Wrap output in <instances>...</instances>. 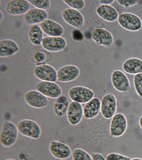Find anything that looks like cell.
Here are the masks:
<instances>
[{"label":"cell","mask_w":142,"mask_h":160,"mask_svg":"<svg viewBox=\"0 0 142 160\" xmlns=\"http://www.w3.org/2000/svg\"><path fill=\"white\" fill-rule=\"evenodd\" d=\"M131 160H142V158H134L131 159Z\"/></svg>","instance_id":"37"},{"label":"cell","mask_w":142,"mask_h":160,"mask_svg":"<svg viewBox=\"0 0 142 160\" xmlns=\"http://www.w3.org/2000/svg\"><path fill=\"white\" fill-rule=\"evenodd\" d=\"M63 2L71 8L77 10H82L85 6L83 0H64Z\"/></svg>","instance_id":"28"},{"label":"cell","mask_w":142,"mask_h":160,"mask_svg":"<svg viewBox=\"0 0 142 160\" xmlns=\"http://www.w3.org/2000/svg\"><path fill=\"white\" fill-rule=\"evenodd\" d=\"M62 17L67 24L76 28L82 27L84 24L83 15L78 10L72 8H66L63 10Z\"/></svg>","instance_id":"10"},{"label":"cell","mask_w":142,"mask_h":160,"mask_svg":"<svg viewBox=\"0 0 142 160\" xmlns=\"http://www.w3.org/2000/svg\"><path fill=\"white\" fill-rule=\"evenodd\" d=\"M117 109V100L113 94L109 93L103 96L101 100V113L106 119H110L115 116Z\"/></svg>","instance_id":"5"},{"label":"cell","mask_w":142,"mask_h":160,"mask_svg":"<svg viewBox=\"0 0 142 160\" xmlns=\"http://www.w3.org/2000/svg\"><path fill=\"white\" fill-rule=\"evenodd\" d=\"M40 27L43 32L49 37H61L64 32L62 26L51 19L45 20L40 23Z\"/></svg>","instance_id":"19"},{"label":"cell","mask_w":142,"mask_h":160,"mask_svg":"<svg viewBox=\"0 0 142 160\" xmlns=\"http://www.w3.org/2000/svg\"><path fill=\"white\" fill-rule=\"evenodd\" d=\"M72 156L73 160H93L91 155L86 151L80 148L74 149Z\"/></svg>","instance_id":"26"},{"label":"cell","mask_w":142,"mask_h":160,"mask_svg":"<svg viewBox=\"0 0 142 160\" xmlns=\"http://www.w3.org/2000/svg\"><path fill=\"white\" fill-rule=\"evenodd\" d=\"M92 39L97 44L105 47L112 46L114 42L113 36L109 31L102 28H96L92 30Z\"/></svg>","instance_id":"11"},{"label":"cell","mask_w":142,"mask_h":160,"mask_svg":"<svg viewBox=\"0 0 142 160\" xmlns=\"http://www.w3.org/2000/svg\"><path fill=\"white\" fill-rule=\"evenodd\" d=\"M111 81L115 89L122 93L130 90V83L127 76L120 70H115L111 76Z\"/></svg>","instance_id":"13"},{"label":"cell","mask_w":142,"mask_h":160,"mask_svg":"<svg viewBox=\"0 0 142 160\" xmlns=\"http://www.w3.org/2000/svg\"><path fill=\"white\" fill-rule=\"evenodd\" d=\"M57 80L60 82H68L74 81L80 76V71L75 65H65L58 70Z\"/></svg>","instance_id":"14"},{"label":"cell","mask_w":142,"mask_h":160,"mask_svg":"<svg viewBox=\"0 0 142 160\" xmlns=\"http://www.w3.org/2000/svg\"><path fill=\"white\" fill-rule=\"evenodd\" d=\"M19 51L17 43L11 39H6L0 41V57H7L16 54Z\"/></svg>","instance_id":"22"},{"label":"cell","mask_w":142,"mask_h":160,"mask_svg":"<svg viewBox=\"0 0 142 160\" xmlns=\"http://www.w3.org/2000/svg\"><path fill=\"white\" fill-rule=\"evenodd\" d=\"M24 98L28 105L38 109L45 108L49 102L47 98L37 90L28 91L24 95Z\"/></svg>","instance_id":"9"},{"label":"cell","mask_w":142,"mask_h":160,"mask_svg":"<svg viewBox=\"0 0 142 160\" xmlns=\"http://www.w3.org/2000/svg\"><path fill=\"white\" fill-rule=\"evenodd\" d=\"M117 21L121 27L129 31H138L142 27L140 18L132 13H122L119 16Z\"/></svg>","instance_id":"3"},{"label":"cell","mask_w":142,"mask_h":160,"mask_svg":"<svg viewBox=\"0 0 142 160\" xmlns=\"http://www.w3.org/2000/svg\"><path fill=\"white\" fill-rule=\"evenodd\" d=\"M68 95L71 100L80 104L86 103L94 98V92L88 88L76 86L71 88Z\"/></svg>","instance_id":"4"},{"label":"cell","mask_w":142,"mask_h":160,"mask_svg":"<svg viewBox=\"0 0 142 160\" xmlns=\"http://www.w3.org/2000/svg\"><path fill=\"white\" fill-rule=\"evenodd\" d=\"M101 102L98 98H94L85 105L84 116L88 119L94 118L98 115L101 110Z\"/></svg>","instance_id":"21"},{"label":"cell","mask_w":142,"mask_h":160,"mask_svg":"<svg viewBox=\"0 0 142 160\" xmlns=\"http://www.w3.org/2000/svg\"><path fill=\"white\" fill-rule=\"evenodd\" d=\"M67 45L66 39L61 37H44L42 42V46L44 49L51 52L62 51Z\"/></svg>","instance_id":"12"},{"label":"cell","mask_w":142,"mask_h":160,"mask_svg":"<svg viewBox=\"0 0 142 160\" xmlns=\"http://www.w3.org/2000/svg\"><path fill=\"white\" fill-rule=\"evenodd\" d=\"M18 135V128L13 122L4 121L1 128L0 143L5 148H10L16 143Z\"/></svg>","instance_id":"1"},{"label":"cell","mask_w":142,"mask_h":160,"mask_svg":"<svg viewBox=\"0 0 142 160\" xmlns=\"http://www.w3.org/2000/svg\"><path fill=\"white\" fill-rule=\"evenodd\" d=\"M96 12L101 18L106 22H112L118 19V11L111 5H100L96 8Z\"/></svg>","instance_id":"20"},{"label":"cell","mask_w":142,"mask_h":160,"mask_svg":"<svg viewBox=\"0 0 142 160\" xmlns=\"http://www.w3.org/2000/svg\"><path fill=\"white\" fill-rule=\"evenodd\" d=\"M33 73L36 78L42 81L55 82L57 80V73L53 66L47 64L37 65Z\"/></svg>","instance_id":"7"},{"label":"cell","mask_w":142,"mask_h":160,"mask_svg":"<svg viewBox=\"0 0 142 160\" xmlns=\"http://www.w3.org/2000/svg\"><path fill=\"white\" fill-rule=\"evenodd\" d=\"M100 5H110L115 2V0H100L99 1Z\"/></svg>","instance_id":"35"},{"label":"cell","mask_w":142,"mask_h":160,"mask_svg":"<svg viewBox=\"0 0 142 160\" xmlns=\"http://www.w3.org/2000/svg\"><path fill=\"white\" fill-rule=\"evenodd\" d=\"M93 160H106L103 155L99 153H94L91 155Z\"/></svg>","instance_id":"34"},{"label":"cell","mask_w":142,"mask_h":160,"mask_svg":"<svg viewBox=\"0 0 142 160\" xmlns=\"http://www.w3.org/2000/svg\"><path fill=\"white\" fill-rule=\"evenodd\" d=\"M37 91L45 96L52 99H57L62 95L61 88L55 82L41 81L36 86Z\"/></svg>","instance_id":"6"},{"label":"cell","mask_w":142,"mask_h":160,"mask_svg":"<svg viewBox=\"0 0 142 160\" xmlns=\"http://www.w3.org/2000/svg\"><path fill=\"white\" fill-rule=\"evenodd\" d=\"M130 158L117 153H111L107 155L106 160H131Z\"/></svg>","instance_id":"30"},{"label":"cell","mask_w":142,"mask_h":160,"mask_svg":"<svg viewBox=\"0 0 142 160\" xmlns=\"http://www.w3.org/2000/svg\"><path fill=\"white\" fill-rule=\"evenodd\" d=\"M28 2L37 8L43 10H48L51 6L49 0H30Z\"/></svg>","instance_id":"27"},{"label":"cell","mask_w":142,"mask_h":160,"mask_svg":"<svg viewBox=\"0 0 142 160\" xmlns=\"http://www.w3.org/2000/svg\"><path fill=\"white\" fill-rule=\"evenodd\" d=\"M117 2L120 5L125 8L130 7L136 5L139 3L138 0H117Z\"/></svg>","instance_id":"32"},{"label":"cell","mask_w":142,"mask_h":160,"mask_svg":"<svg viewBox=\"0 0 142 160\" xmlns=\"http://www.w3.org/2000/svg\"><path fill=\"white\" fill-rule=\"evenodd\" d=\"M139 122L140 126L141 128L142 129V116H141L140 118Z\"/></svg>","instance_id":"36"},{"label":"cell","mask_w":142,"mask_h":160,"mask_svg":"<svg viewBox=\"0 0 142 160\" xmlns=\"http://www.w3.org/2000/svg\"><path fill=\"white\" fill-rule=\"evenodd\" d=\"M31 8L30 3L25 0H11L7 3L6 11L9 14L20 16L26 13Z\"/></svg>","instance_id":"16"},{"label":"cell","mask_w":142,"mask_h":160,"mask_svg":"<svg viewBox=\"0 0 142 160\" xmlns=\"http://www.w3.org/2000/svg\"><path fill=\"white\" fill-rule=\"evenodd\" d=\"M5 160H16L13 159L9 158V159H6Z\"/></svg>","instance_id":"38"},{"label":"cell","mask_w":142,"mask_h":160,"mask_svg":"<svg viewBox=\"0 0 142 160\" xmlns=\"http://www.w3.org/2000/svg\"><path fill=\"white\" fill-rule=\"evenodd\" d=\"M127 126V121L124 114L120 113L115 114L110 121V134L115 137H120L125 133Z\"/></svg>","instance_id":"8"},{"label":"cell","mask_w":142,"mask_h":160,"mask_svg":"<svg viewBox=\"0 0 142 160\" xmlns=\"http://www.w3.org/2000/svg\"><path fill=\"white\" fill-rule=\"evenodd\" d=\"M72 39L77 42H81L84 39V35L81 30L75 29L72 31Z\"/></svg>","instance_id":"31"},{"label":"cell","mask_w":142,"mask_h":160,"mask_svg":"<svg viewBox=\"0 0 142 160\" xmlns=\"http://www.w3.org/2000/svg\"><path fill=\"white\" fill-rule=\"evenodd\" d=\"M18 132L23 136L38 139L42 134L40 126L35 121L29 119L20 121L17 124Z\"/></svg>","instance_id":"2"},{"label":"cell","mask_w":142,"mask_h":160,"mask_svg":"<svg viewBox=\"0 0 142 160\" xmlns=\"http://www.w3.org/2000/svg\"><path fill=\"white\" fill-rule=\"evenodd\" d=\"M67 119L72 125H77L80 123L84 115L83 108L81 104L72 101L69 105L67 112Z\"/></svg>","instance_id":"17"},{"label":"cell","mask_w":142,"mask_h":160,"mask_svg":"<svg viewBox=\"0 0 142 160\" xmlns=\"http://www.w3.org/2000/svg\"><path fill=\"white\" fill-rule=\"evenodd\" d=\"M133 82L137 94L142 98V73L135 75Z\"/></svg>","instance_id":"29"},{"label":"cell","mask_w":142,"mask_h":160,"mask_svg":"<svg viewBox=\"0 0 142 160\" xmlns=\"http://www.w3.org/2000/svg\"><path fill=\"white\" fill-rule=\"evenodd\" d=\"M122 68L128 74L136 75L142 73V60L137 58H131L123 63Z\"/></svg>","instance_id":"23"},{"label":"cell","mask_w":142,"mask_h":160,"mask_svg":"<svg viewBox=\"0 0 142 160\" xmlns=\"http://www.w3.org/2000/svg\"><path fill=\"white\" fill-rule=\"evenodd\" d=\"M48 17V14L46 10L36 8L30 9L24 15L23 18L26 24L32 25L41 23Z\"/></svg>","instance_id":"18"},{"label":"cell","mask_w":142,"mask_h":160,"mask_svg":"<svg viewBox=\"0 0 142 160\" xmlns=\"http://www.w3.org/2000/svg\"><path fill=\"white\" fill-rule=\"evenodd\" d=\"M69 105V100L65 95H61L56 99L53 106L55 114L59 117H62L67 112Z\"/></svg>","instance_id":"25"},{"label":"cell","mask_w":142,"mask_h":160,"mask_svg":"<svg viewBox=\"0 0 142 160\" xmlns=\"http://www.w3.org/2000/svg\"><path fill=\"white\" fill-rule=\"evenodd\" d=\"M33 59L38 62H42L46 59V55L43 52L37 51L33 55Z\"/></svg>","instance_id":"33"},{"label":"cell","mask_w":142,"mask_h":160,"mask_svg":"<svg viewBox=\"0 0 142 160\" xmlns=\"http://www.w3.org/2000/svg\"><path fill=\"white\" fill-rule=\"evenodd\" d=\"M49 151L51 155L56 158L66 160L72 155V151L69 146L58 141H53L49 145Z\"/></svg>","instance_id":"15"},{"label":"cell","mask_w":142,"mask_h":160,"mask_svg":"<svg viewBox=\"0 0 142 160\" xmlns=\"http://www.w3.org/2000/svg\"><path fill=\"white\" fill-rule=\"evenodd\" d=\"M28 35L29 39L32 44L36 46H39L42 44V41L43 38V32L38 24H33L30 26Z\"/></svg>","instance_id":"24"}]
</instances>
